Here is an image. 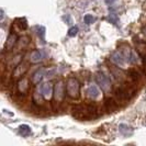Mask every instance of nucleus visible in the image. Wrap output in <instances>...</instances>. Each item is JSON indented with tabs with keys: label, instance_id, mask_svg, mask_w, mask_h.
<instances>
[{
	"label": "nucleus",
	"instance_id": "1",
	"mask_svg": "<svg viewBox=\"0 0 146 146\" xmlns=\"http://www.w3.org/2000/svg\"><path fill=\"white\" fill-rule=\"evenodd\" d=\"M67 95L73 99H78L80 96V84L76 78H69L66 85Z\"/></svg>",
	"mask_w": 146,
	"mask_h": 146
},
{
	"label": "nucleus",
	"instance_id": "2",
	"mask_svg": "<svg viewBox=\"0 0 146 146\" xmlns=\"http://www.w3.org/2000/svg\"><path fill=\"white\" fill-rule=\"evenodd\" d=\"M96 81H97L98 86L101 88L103 91L108 92L111 89V80H110L109 77L106 74H103L102 72L97 73V75H96Z\"/></svg>",
	"mask_w": 146,
	"mask_h": 146
},
{
	"label": "nucleus",
	"instance_id": "3",
	"mask_svg": "<svg viewBox=\"0 0 146 146\" xmlns=\"http://www.w3.org/2000/svg\"><path fill=\"white\" fill-rule=\"evenodd\" d=\"M133 96V91L129 88H119L115 90V97L120 101H129Z\"/></svg>",
	"mask_w": 146,
	"mask_h": 146
},
{
	"label": "nucleus",
	"instance_id": "4",
	"mask_svg": "<svg viewBox=\"0 0 146 146\" xmlns=\"http://www.w3.org/2000/svg\"><path fill=\"white\" fill-rule=\"evenodd\" d=\"M53 97L55 101H62L65 97V88H64V84L63 81H58L55 86H54V91H53Z\"/></svg>",
	"mask_w": 146,
	"mask_h": 146
},
{
	"label": "nucleus",
	"instance_id": "5",
	"mask_svg": "<svg viewBox=\"0 0 146 146\" xmlns=\"http://www.w3.org/2000/svg\"><path fill=\"white\" fill-rule=\"evenodd\" d=\"M111 60H112V63H114L115 65L123 67V66H125V64H126V60H129V56H126L124 53H122V52L117 51L112 54Z\"/></svg>",
	"mask_w": 146,
	"mask_h": 146
},
{
	"label": "nucleus",
	"instance_id": "6",
	"mask_svg": "<svg viewBox=\"0 0 146 146\" xmlns=\"http://www.w3.org/2000/svg\"><path fill=\"white\" fill-rule=\"evenodd\" d=\"M38 91L40 94L42 95L43 98L45 99H51L52 95H53V88H52V84L51 82H44L42 84L40 88H38Z\"/></svg>",
	"mask_w": 146,
	"mask_h": 146
},
{
	"label": "nucleus",
	"instance_id": "7",
	"mask_svg": "<svg viewBox=\"0 0 146 146\" xmlns=\"http://www.w3.org/2000/svg\"><path fill=\"white\" fill-rule=\"evenodd\" d=\"M29 80L27 78L22 77L21 79L18 81V91H19V94L25 95L28 92V90H29Z\"/></svg>",
	"mask_w": 146,
	"mask_h": 146
},
{
	"label": "nucleus",
	"instance_id": "8",
	"mask_svg": "<svg viewBox=\"0 0 146 146\" xmlns=\"http://www.w3.org/2000/svg\"><path fill=\"white\" fill-rule=\"evenodd\" d=\"M46 57V53L44 50H37V51H34L32 54H31V62L32 63H38V62H41L43 58Z\"/></svg>",
	"mask_w": 146,
	"mask_h": 146
},
{
	"label": "nucleus",
	"instance_id": "9",
	"mask_svg": "<svg viewBox=\"0 0 146 146\" xmlns=\"http://www.w3.org/2000/svg\"><path fill=\"white\" fill-rule=\"evenodd\" d=\"M27 70H28V65L27 64H20L15 68L13 77L15 78H22V76L27 73Z\"/></svg>",
	"mask_w": 146,
	"mask_h": 146
},
{
	"label": "nucleus",
	"instance_id": "10",
	"mask_svg": "<svg viewBox=\"0 0 146 146\" xmlns=\"http://www.w3.org/2000/svg\"><path fill=\"white\" fill-rule=\"evenodd\" d=\"M45 76H46V70H45L44 68H40V69H37L36 72L33 74L32 81H33L34 84H38V82L42 81V79H43Z\"/></svg>",
	"mask_w": 146,
	"mask_h": 146
},
{
	"label": "nucleus",
	"instance_id": "11",
	"mask_svg": "<svg viewBox=\"0 0 146 146\" xmlns=\"http://www.w3.org/2000/svg\"><path fill=\"white\" fill-rule=\"evenodd\" d=\"M104 106H106V109L109 112H115L117 110V106L113 98H107L104 100Z\"/></svg>",
	"mask_w": 146,
	"mask_h": 146
},
{
	"label": "nucleus",
	"instance_id": "12",
	"mask_svg": "<svg viewBox=\"0 0 146 146\" xmlns=\"http://www.w3.org/2000/svg\"><path fill=\"white\" fill-rule=\"evenodd\" d=\"M87 94L90 98L97 99V98L100 96V89L98 88V86H96V85H90V86L87 88Z\"/></svg>",
	"mask_w": 146,
	"mask_h": 146
},
{
	"label": "nucleus",
	"instance_id": "13",
	"mask_svg": "<svg viewBox=\"0 0 146 146\" xmlns=\"http://www.w3.org/2000/svg\"><path fill=\"white\" fill-rule=\"evenodd\" d=\"M119 131L121 133V135H123L125 137H129L133 134V129L127 124H120L119 126Z\"/></svg>",
	"mask_w": 146,
	"mask_h": 146
},
{
	"label": "nucleus",
	"instance_id": "14",
	"mask_svg": "<svg viewBox=\"0 0 146 146\" xmlns=\"http://www.w3.org/2000/svg\"><path fill=\"white\" fill-rule=\"evenodd\" d=\"M17 41H18V36L15 35V33H11L8 37L7 43H6V50H11L17 44Z\"/></svg>",
	"mask_w": 146,
	"mask_h": 146
},
{
	"label": "nucleus",
	"instance_id": "15",
	"mask_svg": "<svg viewBox=\"0 0 146 146\" xmlns=\"http://www.w3.org/2000/svg\"><path fill=\"white\" fill-rule=\"evenodd\" d=\"M18 132H19V134L21 135V136H29L30 134H31V127H30L29 125L27 124H21L19 126V129H18Z\"/></svg>",
	"mask_w": 146,
	"mask_h": 146
},
{
	"label": "nucleus",
	"instance_id": "16",
	"mask_svg": "<svg viewBox=\"0 0 146 146\" xmlns=\"http://www.w3.org/2000/svg\"><path fill=\"white\" fill-rule=\"evenodd\" d=\"M34 30H35L38 37L42 40V42H45V31H46V29L44 28L43 25H35Z\"/></svg>",
	"mask_w": 146,
	"mask_h": 146
},
{
	"label": "nucleus",
	"instance_id": "17",
	"mask_svg": "<svg viewBox=\"0 0 146 146\" xmlns=\"http://www.w3.org/2000/svg\"><path fill=\"white\" fill-rule=\"evenodd\" d=\"M107 20L110 22V23H112L113 25H115V27H120V19H119V17H117L115 13H110L108 17H107Z\"/></svg>",
	"mask_w": 146,
	"mask_h": 146
},
{
	"label": "nucleus",
	"instance_id": "18",
	"mask_svg": "<svg viewBox=\"0 0 146 146\" xmlns=\"http://www.w3.org/2000/svg\"><path fill=\"white\" fill-rule=\"evenodd\" d=\"M129 76H130V78L132 79V81H134V82H139V79H141L139 73L136 72V70H134V69H132V70L129 72Z\"/></svg>",
	"mask_w": 146,
	"mask_h": 146
},
{
	"label": "nucleus",
	"instance_id": "19",
	"mask_svg": "<svg viewBox=\"0 0 146 146\" xmlns=\"http://www.w3.org/2000/svg\"><path fill=\"white\" fill-rule=\"evenodd\" d=\"M111 72L113 73L115 79H117V80H122V79H123V73H122L119 68H115V67H114V69H111Z\"/></svg>",
	"mask_w": 146,
	"mask_h": 146
},
{
	"label": "nucleus",
	"instance_id": "20",
	"mask_svg": "<svg viewBox=\"0 0 146 146\" xmlns=\"http://www.w3.org/2000/svg\"><path fill=\"white\" fill-rule=\"evenodd\" d=\"M17 22H18V25H19V28H20L21 30H25L27 28H28V21H27L24 18L18 19Z\"/></svg>",
	"mask_w": 146,
	"mask_h": 146
},
{
	"label": "nucleus",
	"instance_id": "21",
	"mask_svg": "<svg viewBox=\"0 0 146 146\" xmlns=\"http://www.w3.org/2000/svg\"><path fill=\"white\" fill-rule=\"evenodd\" d=\"M95 20H96L95 17L92 15H86L85 18H84V21H85V23L88 24V25H89V24H92V23L95 22Z\"/></svg>",
	"mask_w": 146,
	"mask_h": 146
},
{
	"label": "nucleus",
	"instance_id": "22",
	"mask_svg": "<svg viewBox=\"0 0 146 146\" xmlns=\"http://www.w3.org/2000/svg\"><path fill=\"white\" fill-rule=\"evenodd\" d=\"M127 56H129V62H130V63H132V64H135V63L137 62L136 55L134 54V52H133V51H130V52H129Z\"/></svg>",
	"mask_w": 146,
	"mask_h": 146
},
{
	"label": "nucleus",
	"instance_id": "23",
	"mask_svg": "<svg viewBox=\"0 0 146 146\" xmlns=\"http://www.w3.org/2000/svg\"><path fill=\"white\" fill-rule=\"evenodd\" d=\"M77 33H78V28H77V27H72L70 29L68 30V36H70V37L76 36Z\"/></svg>",
	"mask_w": 146,
	"mask_h": 146
},
{
	"label": "nucleus",
	"instance_id": "24",
	"mask_svg": "<svg viewBox=\"0 0 146 146\" xmlns=\"http://www.w3.org/2000/svg\"><path fill=\"white\" fill-rule=\"evenodd\" d=\"M143 67H144V73L146 74V55L145 56H143Z\"/></svg>",
	"mask_w": 146,
	"mask_h": 146
},
{
	"label": "nucleus",
	"instance_id": "25",
	"mask_svg": "<svg viewBox=\"0 0 146 146\" xmlns=\"http://www.w3.org/2000/svg\"><path fill=\"white\" fill-rule=\"evenodd\" d=\"M115 1H117V0H104V2H106V3H107V5H112V3H114V2H115Z\"/></svg>",
	"mask_w": 146,
	"mask_h": 146
},
{
	"label": "nucleus",
	"instance_id": "26",
	"mask_svg": "<svg viewBox=\"0 0 146 146\" xmlns=\"http://www.w3.org/2000/svg\"><path fill=\"white\" fill-rule=\"evenodd\" d=\"M143 33H144V35L146 36V27H144V28H143Z\"/></svg>",
	"mask_w": 146,
	"mask_h": 146
}]
</instances>
